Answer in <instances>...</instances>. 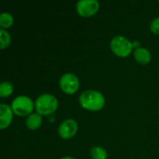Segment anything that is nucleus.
Here are the masks:
<instances>
[{"instance_id":"obj_1","label":"nucleus","mask_w":159,"mask_h":159,"mask_svg":"<svg viewBox=\"0 0 159 159\" xmlns=\"http://www.w3.org/2000/svg\"><path fill=\"white\" fill-rule=\"evenodd\" d=\"M79 103L85 110L97 112L104 107L105 99L101 92L93 89H88L82 92L79 96Z\"/></svg>"},{"instance_id":"obj_2","label":"nucleus","mask_w":159,"mask_h":159,"mask_svg":"<svg viewBox=\"0 0 159 159\" xmlns=\"http://www.w3.org/2000/svg\"><path fill=\"white\" fill-rule=\"evenodd\" d=\"M58 105L59 103L56 97L48 93L40 95L34 102V108L37 114L41 116H49L54 114L58 109Z\"/></svg>"},{"instance_id":"obj_3","label":"nucleus","mask_w":159,"mask_h":159,"mask_svg":"<svg viewBox=\"0 0 159 159\" xmlns=\"http://www.w3.org/2000/svg\"><path fill=\"white\" fill-rule=\"evenodd\" d=\"M110 48L115 55L120 58H126L132 52L133 45L127 37L123 35H116L115 36L111 43Z\"/></svg>"},{"instance_id":"obj_4","label":"nucleus","mask_w":159,"mask_h":159,"mask_svg":"<svg viewBox=\"0 0 159 159\" xmlns=\"http://www.w3.org/2000/svg\"><path fill=\"white\" fill-rule=\"evenodd\" d=\"M11 109L18 116H29L34 108V103L27 96H18L11 102Z\"/></svg>"},{"instance_id":"obj_5","label":"nucleus","mask_w":159,"mask_h":159,"mask_svg":"<svg viewBox=\"0 0 159 159\" xmlns=\"http://www.w3.org/2000/svg\"><path fill=\"white\" fill-rule=\"evenodd\" d=\"M59 85L61 89L64 93L72 95L78 90L80 83H79V79L75 75L72 73H66L62 75L61 77L60 78Z\"/></svg>"},{"instance_id":"obj_6","label":"nucleus","mask_w":159,"mask_h":159,"mask_svg":"<svg viewBox=\"0 0 159 159\" xmlns=\"http://www.w3.org/2000/svg\"><path fill=\"white\" fill-rule=\"evenodd\" d=\"M100 8V4L97 0H80L76 3L77 13L84 18L94 16Z\"/></svg>"},{"instance_id":"obj_7","label":"nucleus","mask_w":159,"mask_h":159,"mask_svg":"<svg viewBox=\"0 0 159 159\" xmlns=\"http://www.w3.org/2000/svg\"><path fill=\"white\" fill-rule=\"evenodd\" d=\"M77 129H78V125L76 121L70 118V119L64 120L60 125L58 129V134L60 135L61 138L64 140H68V139L73 138L76 134Z\"/></svg>"},{"instance_id":"obj_8","label":"nucleus","mask_w":159,"mask_h":159,"mask_svg":"<svg viewBox=\"0 0 159 159\" xmlns=\"http://www.w3.org/2000/svg\"><path fill=\"white\" fill-rule=\"evenodd\" d=\"M13 111L11 107L5 103L0 104V129H5L12 122L13 119Z\"/></svg>"},{"instance_id":"obj_9","label":"nucleus","mask_w":159,"mask_h":159,"mask_svg":"<svg viewBox=\"0 0 159 159\" xmlns=\"http://www.w3.org/2000/svg\"><path fill=\"white\" fill-rule=\"evenodd\" d=\"M134 58L136 60L137 62H139L140 64L145 65L148 64L151 61L152 56L151 53L148 49L144 48H140L134 50Z\"/></svg>"},{"instance_id":"obj_10","label":"nucleus","mask_w":159,"mask_h":159,"mask_svg":"<svg viewBox=\"0 0 159 159\" xmlns=\"http://www.w3.org/2000/svg\"><path fill=\"white\" fill-rule=\"evenodd\" d=\"M43 123V119H42V116L35 113V114H32L30 115L27 119H26V127L29 129H32V130H35L37 129H39L41 127Z\"/></svg>"},{"instance_id":"obj_11","label":"nucleus","mask_w":159,"mask_h":159,"mask_svg":"<svg viewBox=\"0 0 159 159\" xmlns=\"http://www.w3.org/2000/svg\"><path fill=\"white\" fill-rule=\"evenodd\" d=\"M13 17L11 14L7 12H3L0 15V26L2 29H7L12 26L13 24Z\"/></svg>"},{"instance_id":"obj_12","label":"nucleus","mask_w":159,"mask_h":159,"mask_svg":"<svg viewBox=\"0 0 159 159\" xmlns=\"http://www.w3.org/2000/svg\"><path fill=\"white\" fill-rule=\"evenodd\" d=\"M11 43V37L7 31L5 29L0 30V48L5 49L9 47Z\"/></svg>"},{"instance_id":"obj_13","label":"nucleus","mask_w":159,"mask_h":159,"mask_svg":"<svg viewBox=\"0 0 159 159\" xmlns=\"http://www.w3.org/2000/svg\"><path fill=\"white\" fill-rule=\"evenodd\" d=\"M92 159H107V152L101 146H94L90 150Z\"/></svg>"},{"instance_id":"obj_14","label":"nucleus","mask_w":159,"mask_h":159,"mask_svg":"<svg viewBox=\"0 0 159 159\" xmlns=\"http://www.w3.org/2000/svg\"><path fill=\"white\" fill-rule=\"evenodd\" d=\"M14 87L9 82H2L0 86V96L1 98H7L13 93Z\"/></svg>"},{"instance_id":"obj_15","label":"nucleus","mask_w":159,"mask_h":159,"mask_svg":"<svg viewBox=\"0 0 159 159\" xmlns=\"http://www.w3.org/2000/svg\"><path fill=\"white\" fill-rule=\"evenodd\" d=\"M150 29L155 34H159V18H156L150 24Z\"/></svg>"},{"instance_id":"obj_16","label":"nucleus","mask_w":159,"mask_h":159,"mask_svg":"<svg viewBox=\"0 0 159 159\" xmlns=\"http://www.w3.org/2000/svg\"><path fill=\"white\" fill-rule=\"evenodd\" d=\"M132 45H133V48H136V49L141 48V47H140L141 43H140L139 41H133V42H132Z\"/></svg>"},{"instance_id":"obj_17","label":"nucleus","mask_w":159,"mask_h":159,"mask_svg":"<svg viewBox=\"0 0 159 159\" xmlns=\"http://www.w3.org/2000/svg\"><path fill=\"white\" fill-rule=\"evenodd\" d=\"M61 159H75V157H62V158Z\"/></svg>"}]
</instances>
